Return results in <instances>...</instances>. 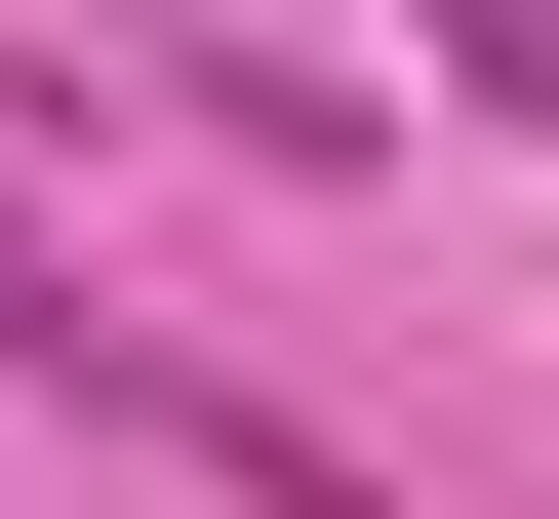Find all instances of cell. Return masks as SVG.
Masks as SVG:
<instances>
[{
  "label": "cell",
  "mask_w": 559,
  "mask_h": 519,
  "mask_svg": "<svg viewBox=\"0 0 559 519\" xmlns=\"http://www.w3.org/2000/svg\"><path fill=\"white\" fill-rule=\"evenodd\" d=\"M440 81H479V120H559V0H440Z\"/></svg>",
  "instance_id": "obj_1"
}]
</instances>
